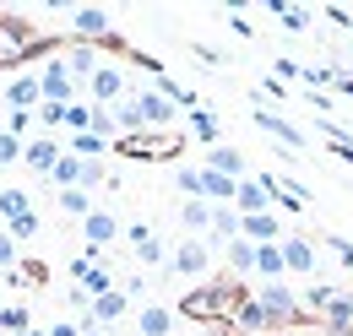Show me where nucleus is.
<instances>
[{"mask_svg":"<svg viewBox=\"0 0 353 336\" xmlns=\"http://www.w3.org/2000/svg\"><path fill=\"white\" fill-rule=\"evenodd\" d=\"M39 103H44L39 71H28V65L6 71V82H0V109H6V114H39Z\"/></svg>","mask_w":353,"mask_h":336,"instance_id":"1","label":"nucleus"},{"mask_svg":"<svg viewBox=\"0 0 353 336\" xmlns=\"http://www.w3.org/2000/svg\"><path fill=\"white\" fill-rule=\"evenodd\" d=\"M0 228H6L17 244H28L44 222H39V211H33V201H28L22 190H0Z\"/></svg>","mask_w":353,"mask_h":336,"instance_id":"2","label":"nucleus"},{"mask_svg":"<svg viewBox=\"0 0 353 336\" xmlns=\"http://www.w3.org/2000/svg\"><path fill=\"white\" fill-rule=\"evenodd\" d=\"M125 92H131V87H125V71H120V65H98L92 82H88V103L92 109H114Z\"/></svg>","mask_w":353,"mask_h":336,"instance_id":"3","label":"nucleus"},{"mask_svg":"<svg viewBox=\"0 0 353 336\" xmlns=\"http://www.w3.org/2000/svg\"><path fill=\"white\" fill-rule=\"evenodd\" d=\"M39 92H44V103H71L77 98V82H71V71H65L60 54H49L39 65Z\"/></svg>","mask_w":353,"mask_h":336,"instance_id":"4","label":"nucleus"},{"mask_svg":"<svg viewBox=\"0 0 353 336\" xmlns=\"http://www.w3.org/2000/svg\"><path fill=\"white\" fill-rule=\"evenodd\" d=\"M125 309H131V298L120 293V288H109V293L92 298V309L82 315V326H98V331H109V326H120V320H125Z\"/></svg>","mask_w":353,"mask_h":336,"instance_id":"5","label":"nucleus"},{"mask_svg":"<svg viewBox=\"0 0 353 336\" xmlns=\"http://www.w3.org/2000/svg\"><path fill=\"white\" fill-rule=\"evenodd\" d=\"M207 266H212V244H201V239H185L169 255V271L174 277H207Z\"/></svg>","mask_w":353,"mask_h":336,"instance_id":"6","label":"nucleus"},{"mask_svg":"<svg viewBox=\"0 0 353 336\" xmlns=\"http://www.w3.org/2000/svg\"><path fill=\"white\" fill-rule=\"evenodd\" d=\"M125 239H131V250L141 266H163L169 260V250H163V239L152 233V222H125Z\"/></svg>","mask_w":353,"mask_h":336,"instance_id":"7","label":"nucleus"},{"mask_svg":"<svg viewBox=\"0 0 353 336\" xmlns=\"http://www.w3.org/2000/svg\"><path fill=\"white\" fill-rule=\"evenodd\" d=\"M60 152H65L60 136H33V141H22V163L33 168V174H44V179H49V168L60 163Z\"/></svg>","mask_w":353,"mask_h":336,"instance_id":"8","label":"nucleus"},{"mask_svg":"<svg viewBox=\"0 0 353 336\" xmlns=\"http://www.w3.org/2000/svg\"><path fill=\"white\" fill-rule=\"evenodd\" d=\"M239 239H245V244H283V217H277V211L239 217Z\"/></svg>","mask_w":353,"mask_h":336,"instance_id":"9","label":"nucleus"},{"mask_svg":"<svg viewBox=\"0 0 353 336\" xmlns=\"http://www.w3.org/2000/svg\"><path fill=\"white\" fill-rule=\"evenodd\" d=\"M82 239H88V250H103V244H114L120 239V217L103 207H92L88 217H82Z\"/></svg>","mask_w":353,"mask_h":336,"instance_id":"10","label":"nucleus"},{"mask_svg":"<svg viewBox=\"0 0 353 336\" xmlns=\"http://www.w3.org/2000/svg\"><path fill=\"white\" fill-rule=\"evenodd\" d=\"M256 304L266 309V320H272V326H283V320H294V315H299V298L288 293L283 282H266L261 293H256Z\"/></svg>","mask_w":353,"mask_h":336,"instance_id":"11","label":"nucleus"},{"mask_svg":"<svg viewBox=\"0 0 353 336\" xmlns=\"http://www.w3.org/2000/svg\"><path fill=\"white\" fill-rule=\"evenodd\" d=\"M65 28H71L77 39H103L114 22H109V11H98V6H71V11H65Z\"/></svg>","mask_w":353,"mask_h":336,"instance_id":"12","label":"nucleus"},{"mask_svg":"<svg viewBox=\"0 0 353 336\" xmlns=\"http://www.w3.org/2000/svg\"><path fill=\"white\" fill-rule=\"evenodd\" d=\"M136 109H141V125H147V130H152V125H158V130H163V125H174V114H179V109L169 103V98H163V92H158V87L136 92Z\"/></svg>","mask_w":353,"mask_h":336,"instance_id":"13","label":"nucleus"},{"mask_svg":"<svg viewBox=\"0 0 353 336\" xmlns=\"http://www.w3.org/2000/svg\"><path fill=\"white\" fill-rule=\"evenodd\" d=\"M277 250H283V271H299V277L315 271V244H310L305 233H283V244H277Z\"/></svg>","mask_w":353,"mask_h":336,"instance_id":"14","label":"nucleus"},{"mask_svg":"<svg viewBox=\"0 0 353 336\" xmlns=\"http://www.w3.org/2000/svg\"><path fill=\"white\" fill-rule=\"evenodd\" d=\"M256 125L272 130V141H283L288 152H305V130H299V125H288V120H277L272 109H256Z\"/></svg>","mask_w":353,"mask_h":336,"instance_id":"15","label":"nucleus"},{"mask_svg":"<svg viewBox=\"0 0 353 336\" xmlns=\"http://www.w3.org/2000/svg\"><path fill=\"white\" fill-rule=\"evenodd\" d=\"M201 168H212V174H223V179H245V152L228 147V141H218V147L207 152V163H201Z\"/></svg>","mask_w":353,"mask_h":336,"instance_id":"16","label":"nucleus"},{"mask_svg":"<svg viewBox=\"0 0 353 336\" xmlns=\"http://www.w3.org/2000/svg\"><path fill=\"white\" fill-rule=\"evenodd\" d=\"M60 60H65L71 82H92V71H98V49H92V43H71Z\"/></svg>","mask_w":353,"mask_h":336,"instance_id":"17","label":"nucleus"},{"mask_svg":"<svg viewBox=\"0 0 353 336\" xmlns=\"http://www.w3.org/2000/svg\"><path fill=\"white\" fill-rule=\"evenodd\" d=\"M136 331L141 336H169L174 331V315H169L163 304H141V309H136Z\"/></svg>","mask_w":353,"mask_h":336,"instance_id":"18","label":"nucleus"},{"mask_svg":"<svg viewBox=\"0 0 353 336\" xmlns=\"http://www.w3.org/2000/svg\"><path fill=\"white\" fill-rule=\"evenodd\" d=\"M60 141H65V152H71V158H82V163H98V158L109 152V141H103V136H92V130H82V136H60Z\"/></svg>","mask_w":353,"mask_h":336,"instance_id":"19","label":"nucleus"},{"mask_svg":"<svg viewBox=\"0 0 353 336\" xmlns=\"http://www.w3.org/2000/svg\"><path fill=\"white\" fill-rule=\"evenodd\" d=\"M82 158H71V152H60V163L49 168V185H54V190H82Z\"/></svg>","mask_w":353,"mask_h":336,"instance_id":"20","label":"nucleus"},{"mask_svg":"<svg viewBox=\"0 0 353 336\" xmlns=\"http://www.w3.org/2000/svg\"><path fill=\"white\" fill-rule=\"evenodd\" d=\"M207 233H212V244H234V239H239V211L234 207H212Z\"/></svg>","mask_w":353,"mask_h":336,"instance_id":"21","label":"nucleus"},{"mask_svg":"<svg viewBox=\"0 0 353 336\" xmlns=\"http://www.w3.org/2000/svg\"><path fill=\"white\" fill-rule=\"evenodd\" d=\"M179 222H185V233L196 239V233H207V222H212V207H207V201H179Z\"/></svg>","mask_w":353,"mask_h":336,"instance_id":"22","label":"nucleus"},{"mask_svg":"<svg viewBox=\"0 0 353 336\" xmlns=\"http://www.w3.org/2000/svg\"><path fill=\"white\" fill-rule=\"evenodd\" d=\"M234 326H239V331H250V336H261V331H272V320H266V309H261V304H256V298H250V304H239V309H234Z\"/></svg>","mask_w":353,"mask_h":336,"instance_id":"23","label":"nucleus"},{"mask_svg":"<svg viewBox=\"0 0 353 336\" xmlns=\"http://www.w3.org/2000/svg\"><path fill=\"white\" fill-rule=\"evenodd\" d=\"M190 130H196V141H207V147H218V141H223V120H218V114H207V109H190Z\"/></svg>","mask_w":353,"mask_h":336,"instance_id":"24","label":"nucleus"},{"mask_svg":"<svg viewBox=\"0 0 353 336\" xmlns=\"http://www.w3.org/2000/svg\"><path fill=\"white\" fill-rule=\"evenodd\" d=\"M88 125H92V103H88V98H71V103H65V130L82 136Z\"/></svg>","mask_w":353,"mask_h":336,"instance_id":"25","label":"nucleus"},{"mask_svg":"<svg viewBox=\"0 0 353 336\" xmlns=\"http://www.w3.org/2000/svg\"><path fill=\"white\" fill-rule=\"evenodd\" d=\"M54 201H60L65 217H88V211H92V196H88V190H54Z\"/></svg>","mask_w":353,"mask_h":336,"instance_id":"26","label":"nucleus"},{"mask_svg":"<svg viewBox=\"0 0 353 336\" xmlns=\"http://www.w3.org/2000/svg\"><path fill=\"white\" fill-rule=\"evenodd\" d=\"M109 114H114V130H147V125H141V109H136V98H120Z\"/></svg>","mask_w":353,"mask_h":336,"instance_id":"27","label":"nucleus"},{"mask_svg":"<svg viewBox=\"0 0 353 336\" xmlns=\"http://www.w3.org/2000/svg\"><path fill=\"white\" fill-rule=\"evenodd\" d=\"M33 120L44 125V136H60V130H65V103H39Z\"/></svg>","mask_w":353,"mask_h":336,"instance_id":"28","label":"nucleus"},{"mask_svg":"<svg viewBox=\"0 0 353 336\" xmlns=\"http://www.w3.org/2000/svg\"><path fill=\"white\" fill-rule=\"evenodd\" d=\"M256 271L261 277H283V250L277 244H256Z\"/></svg>","mask_w":353,"mask_h":336,"instance_id":"29","label":"nucleus"},{"mask_svg":"<svg viewBox=\"0 0 353 336\" xmlns=\"http://www.w3.org/2000/svg\"><path fill=\"white\" fill-rule=\"evenodd\" d=\"M266 11H272L283 28H294V33H305V28H310V11H294V6H283V0H272Z\"/></svg>","mask_w":353,"mask_h":336,"instance_id":"30","label":"nucleus"},{"mask_svg":"<svg viewBox=\"0 0 353 336\" xmlns=\"http://www.w3.org/2000/svg\"><path fill=\"white\" fill-rule=\"evenodd\" d=\"M0 331H6V336L28 331V304H6V309H0Z\"/></svg>","mask_w":353,"mask_h":336,"instance_id":"31","label":"nucleus"},{"mask_svg":"<svg viewBox=\"0 0 353 336\" xmlns=\"http://www.w3.org/2000/svg\"><path fill=\"white\" fill-rule=\"evenodd\" d=\"M228 266H234V271H256V244L234 239V244H228Z\"/></svg>","mask_w":353,"mask_h":336,"instance_id":"32","label":"nucleus"},{"mask_svg":"<svg viewBox=\"0 0 353 336\" xmlns=\"http://www.w3.org/2000/svg\"><path fill=\"white\" fill-rule=\"evenodd\" d=\"M92 136H103V141H114V136H120V130H114V114H109V109H92Z\"/></svg>","mask_w":353,"mask_h":336,"instance_id":"33","label":"nucleus"},{"mask_svg":"<svg viewBox=\"0 0 353 336\" xmlns=\"http://www.w3.org/2000/svg\"><path fill=\"white\" fill-rule=\"evenodd\" d=\"M11 163H22V141L0 130V168H11Z\"/></svg>","mask_w":353,"mask_h":336,"instance_id":"34","label":"nucleus"},{"mask_svg":"<svg viewBox=\"0 0 353 336\" xmlns=\"http://www.w3.org/2000/svg\"><path fill=\"white\" fill-rule=\"evenodd\" d=\"M11 266H17V239L0 228V271H11Z\"/></svg>","mask_w":353,"mask_h":336,"instance_id":"35","label":"nucleus"},{"mask_svg":"<svg viewBox=\"0 0 353 336\" xmlns=\"http://www.w3.org/2000/svg\"><path fill=\"white\" fill-rule=\"evenodd\" d=\"M332 298H337V293H332V288H310V293H305V304H310V309H326Z\"/></svg>","mask_w":353,"mask_h":336,"instance_id":"36","label":"nucleus"},{"mask_svg":"<svg viewBox=\"0 0 353 336\" xmlns=\"http://www.w3.org/2000/svg\"><path fill=\"white\" fill-rule=\"evenodd\" d=\"M261 98H266V103H283L288 92H283V82H277V76H272V82H261Z\"/></svg>","mask_w":353,"mask_h":336,"instance_id":"37","label":"nucleus"},{"mask_svg":"<svg viewBox=\"0 0 353 336\" xmlns=\"http://www.w3.org/2000/svg\"><path fill=\"white\" fill-rule=\"evenodd\" d=\"M120 293H125V298H141V293H147V277H125V282H120Z\"/></svg>","mask_w":353,"mask_h":336,"instance_id":"38","label":"nucleus"},{"mask_svg":"<svg viewBox=\"0 0 353 336\" xmlns=\"http://www.w3.org/2000/svg\"><path fill=\"white\" fill-rule=\"evenodd\" d=\"M326 244H332V250L343 255V266H348V271H353V244H348V239H337V233H332V239H326Z\"/></svg>","mask_w":353,"mask_h":336,"instance_id":"39","label":"nucleus"},{"mask_svg":"<svg viewBox=\"0 0 353 336\" xmlns=\"http://www.w3.org/2000/svg\"><path fill=\"white\" fill-rule=\"evenodd\" d=\"M65 304H71V309H82V315H88V309H92V298L82 293V288H71V293H65Z\"/></svg>","mask_w":353,"mask_h":336,"instance_id":"40","label":"nucleus"},{"mask_svg":"<svg viewBox=\"0 0 353 336\" xmlns=\"http://www.w3.org/2000/svg\"><path fill=\"white\" fill-rule=\"evenodd\" d=\"M49 336H82V326H77V320H54V326H49Z\"/></svg>","mask_w":353,"mask_h":336,"instance_id":"41","label":"nucleus"},{"mask_svg":"<svg viewBox=\"0 0 353 336\" xmlns=\"http://www.w3.org/2000/svg\"><path fill=\"white\" fill-rule=\"evenodd\" d=\"M22 266H28V271H22L28 282H44V277H49V271H44V260H22Z\"/></svg>","mask_w":353,"mask_h":336,"instance_id":"42","label":"nucleus"},{"mask_svg":"<svg viewBox=\"0 0 353 336\" xmlns=\"http://www.w3.org/2000/svg\"><path fill=\"white\" fill-rule=\"evenodd\" d=\"M332 82L343 87V98H353V76H332Z\"/></svg>","mask_w":353,"mask_h":336,"instance_id":"43","label":"nucleus"},{"mask_svg":"<svg viewBox=\"0 0 353 336\" xmlns=\"http://www.w3.org/2000/svg\"><path fill=\"white\" fill-rule=\"evenodd\" d=\"M82 336H109V331H98V326H82Z\"/></svg>","mask_w":353,"mask_h":336,"instance_id":"44","label":"nucleus"},{"mask_svg":"<svg viewBox=\"0 0 353 336\" xmlns=\"http://www.w3.org/2000/svg\"><path fill=\"white\" fill-rule=\"evenodd\" d=\"M22 336H49V331H39V326H28V331H22Z\"/></svg>","mask_w":353,"mask_h":336,"instance_id":"45","label":"nucleus"}]
</instances>
